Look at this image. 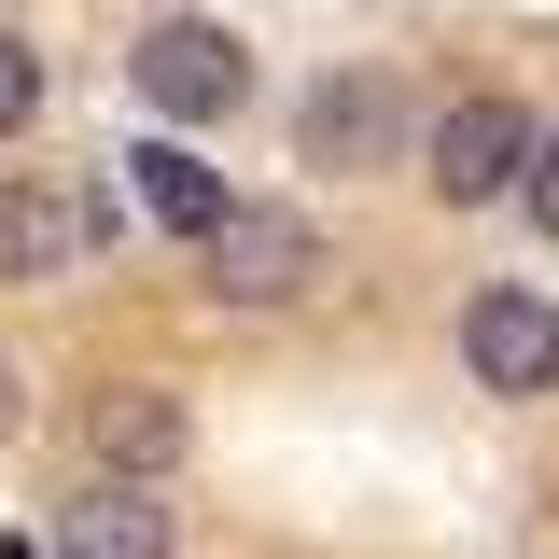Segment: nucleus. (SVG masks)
Masks as SVG:
<instances>
[{"label":"nucleus","instance_id":"obj_1","mask_svg":"<svg viewBox=\"0 0 559 559\" xmlns=\"http://www.w3.org/2000/svg\"><path fill=\"white\" fill-rule=\"evenodd\" d=\"M127 84L168 112V127H224L238 98H252V57H238V28H210V14H154L127 43Z\"/></svg>","mask_w":559,"mask_h":559},{"label":"nucleus","instance_id":"obj_2","mask_svg":"<svg viewBox=\"0 0 559 559\" xmlns=\"http://www.w3.org/2000/svg\"><path fill=\"white\" fill-rule=\"evenodd\" d=\"M197 266H210V294H224V308H294V294L322 280V238H308L294 210H252V197H238V210L197 238Z\"/></svg>","mask_w":559,"mask_h":559},{"label":"nucleus","instance_id":"obj_3","mask_svg":"<svg viewBox=\"0 0 559 559\" xmlns=\"http://www.w3.org/2000/svg\"><path fill=\"white\" fill-rule=\"evenodd\" d=\"M532 140H546V127H532L518 98H448L433 140H419V168H433V197H448V210H489V197H518Z\"/></svg>","mask_w":559,"mask_h":559},{"label":"nucleus","instance_id":"obj_4","mask_svg":"<svg viewBox=\"0 0 559 559\" xmlns=\"http://www.w3.org/2000/svg\"><path fill=\"white\" fill-rule=\"evenodd\" d=\"M462 378H476V392H503V406L559 392V308L532 294V280H489L476 308H462Z\"/></svg>","mask_w":559,"mask_h":559},{"label":"nucleus","instance_id":"obj_5","mask_svg":"<svg viewBox=\"0 0 559 559\" xmlns=\"http://www.w3.org/2000/svg\"><path fill=\"white\" fill-rule=\"evenodd\" d=\"M294 140H308V168H392L406 154V84L392 70H322L294 98Z\"/></svg>","mask_w":559,"mask_h":559},{"label":"nucleus","instance_id":"obj_6","mask_svg":"<svg viewBox=\"0 0 559 559\" xmlns=\"http://www.w3.org/2000/svg\"><path fill=\"white\" fill-rule=\"evenodd\" d=\"M98 252V197L70 182H0V280H70Z\"/></svg>","mask_w":559,"mask_h":559},{"label":"nucleus","instance_id":"obj_7","mask_svg":"<svg viewBox=\"0 0 559 559\" xmlns=\"http://www.w3.org/2000/svg\"><path fill=\"white\" fill-rule=\"evenodd\" d=\"M57 546H70V559H182V518L154 503V476H98V489L57 518Z\"/></svg>","mask_w":559,"mask_h":559},{"label":"nucleus","instance_id":"obj_8","mask_svg":"<svg viewBox=\"0 0 559 559\" xmlns=\"http://www.w3.org/2000/svg\"><path fill=\"white\" fill-rule=\"evenodd\" d=\"M84 433H98V462H112V476H168V462H182V392H154V378H112Z\"/></svg>","mask_w":559,"mask_h":559},{"label":"nucleus","instance_id":"obj_9","mask_svg":"<svg viewBox=\"0 0 559 559\" xmlns=\"http://www.w3.org/2000/svg\"><path fill=\"white\" fill-rule=\"evenodd\" d=\"M127 197L154 210V224H168V238H210V224H224V210H238V197H224V168H197V154H182V140H140V154H127Z\"/></svg>","mask_w":559,"mask_h":559},{"label":"nucleus","instance_id":"obj_10","mask_svg":"<svg viewBox=\"0 0 559 559\" xmlns=\"http://www.w3.org/2000/svg\"><path fill=\"white\" fill-rule=\"evenodd\" d=\"M28 112H43V57H28V43H14V28H0V140L28 127Z\"/></svg>","mask_w":559,"mask_h":559},{"label":"nucleus","instance_id":"obj_11","mask_svg":"<svg viewBox=\"0 0 559 559\" xmlns=\"http://www.w3.org/2000/svg\"><path fill=\"white\" fill-rule=\"evenodd\" d=\"M518 210H532V224H546V238H559V127L532 140V168H518Z\"/></svg>","mask_w":559,"mask_h":559},{"label":"nucleus","instance_id":"obj_12","mask_svg":"<svg viewBox=\"0 0 559 559\" xmlns=\"http://www.w3.org/2000/svg\"><path fill=\"white\" fill-rule=\"evenodd\" d=\"M14 419H28V406H14V364H0V433H14Z\"/></svg>","mask_w":559,"mask_h":559},{"label":"nucleus","instance_id":"obj_13","mask_svg":"<svg viewBox=\"0 0 559 559\" xmlns=\"http://www.w3.org/2000/svg\"><path fill=\"white\" fill-rule=\"evenodd\" d=\"M0 559H43V546H0Z\"/></svg>","mask_w":559,"mask_h":559}]
</instances>
